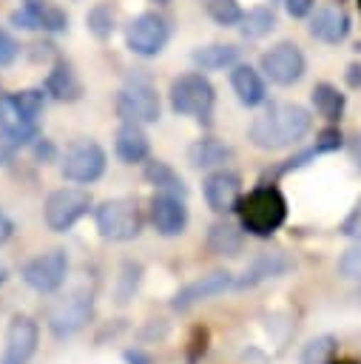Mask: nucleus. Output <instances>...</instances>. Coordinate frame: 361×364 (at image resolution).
Instances as JSON below:
<instances>
[{
    "label": "nucleus",
    "mask_w": 361,
    "mask_h": 364,
    "mask_svg": "<svg viewBox=\"0 0 361 364\" xmlns=\"http://www.w3.org/2000/svg\"><path fill=\"white\" fill-rule=\"evenodd\" d=\"M313 128V117L298 102H276L250 122V142L262 151H281L304 139Z\"/></svg>",
    "instance_id": "nucleus-1"
},
{
    "label": "nucleus",
    "mask_w": 361,
    "mask_h": 364,
    "mask_svg": "<svg viewBox=\"0 0 361 364\" xmlns=\"http://www.w3.org/2000/svg\"><path fill=\"white\" fill-rule=\"evenodd\" d=\"M239 222L253 236H273L287 219V199L273 185H259L236 205Z\"/></svg>",
    "instance_id": "nucleus-2"
},
{
    "label": "nucleus",
    "mask_w": 361,
    "mask_h": 364,
    "mask_svg": "<svg viewBox=\"0 0 361 364\" xmlns=\"http://www.w3.org/2000/svg\"><path fill=\"white\" fill-rule=\"evenodd\" d=\"M94 222L105 242H131L142 233V210L131 196L105 199L94 210Z\"/></svg>",
    "instance_id": "nucleus-3"
},
{
    "label": "nucleus",
    "mask_w": 361,
    "mask_h": 364,
    "mask_svg": "<svg viewBox=\"0 0 361 364\" xmlns=\"http://www.w3.org/2000/svg\"><path fill=\"white\" fill-rule=\"evenodd\" d=\"M91 316H94V293L85 287L71 290L45 307V324L57 338H68L80 333L91 321Z\"/></svg>",
    "instance_id": "nucleus-4"
},
{
    "label": "nucleus",
    "mask_w": 361,
    "mask_h": 364,
    "mask_svg": "<svg viewBox=\"0 0 361 364\" xmlns=\"http://www.w3.org/2000/svg\"><path fill=\"white\" fill-rule=\"evenodd\" d=\"M168 97H171V108L179 117H193V119H208L213 111V102H216V91H213L210 80L199 71L176 77L171 82Z\"/></svg>",
    "instance_id": "nucleus-5"
},
{
    "label": "nucleus",
    "mask_w": 361,
    "mask_h": 364,
    "mask_svg": "<svg viewBox=\"0 0 361 364\" xmlns=\"http://www.w3.org/2000/svg\"><path fill=\"white\" fill-rule=\"evenodd\" d=\"M91 210V193L82 188H57L43 205V222L54 233L71 230Z\"/></svg>",
    "instance_id": "nucleus-6"
},
{
    "label": "nucleus",
    "mask_w": 361,
    "mask_h": 364,
    "mask_svg": "<svg viewBox=\"0 0 361 364\" xmlns=\"http://www.w3.org/2000/svg\"><path fill=\"white\" fill-rule=\"evenodd\" d=\"M117 114L122 122L148 125L159 119V94L148 77H134L117 94Z\"/></svg>",
    "instance_id": "nucleus-7"
},
{
    "label": "nucleus",
    "mask_w": 361,
    "mask_h": 364,
    "mask_svg": "<svg viewBox=\"0 0 361 364\" xmlns=\"http://www.w3.org/2000/svg\"><path fill=\"white\" fill-rule=\"evenodd\" d=\"M23 282L37 290V293H54L63 287L65 276H68V256L63 247H51L45 253H37L34 259H28L20 270Z\"/></svg>",
    "instance_id": "nucleus-8"
},
{
    "label": "nucleus",
    "mask_w": 361,
    "mask_h": 364,
    "mask_svg": "<svg viewBox=\"0 0 361 364\" xmlns=\"http://www.w3.org/2000/svg\"><path fill=\"white\" fill-rule=\"evenodd\" d=\"M60 171L68 182L91 185L105 173V151L94 139H80L65 151Z\"/></svg>",
    "instance_id": "nucleus-9"
},
{
    "label": "nucleus",
    "mask_w": 361,
    "mask_h": 364,
    "mask_svg": "<svg viewBox=\"0 0 361 364\" xmlns=\"http://www.w3.org/2000/svg\"><path fill=\"white\" fill-rule=\"evenodd\" d=\"M259 65H262V74L276 85H296L307 71V60L296 43L273 46L270 51L262 54Z\"/></svg>",
    "instance_id": "nucleus-10"
},
{
    "label": "nucleus",
    "mask_w": 361,
    "mask_h": 364,
    "mask_svg": "<svg viewBox=\"0 0 361 364\" xmlns=\"http://www.w3.org/2000/svg\"><path fill=\"white\" fill-rule=\"evenodd\" d=\"M168 34H171L168 20L162 14H156V11H145V14L131 20V26L125 31V43L139 57H156L165 48Z\"/></svg>",
    "instance_id": "nucleus-11"
},
{
    "label": "nucleus",
    "mask_w": 361,
    "mask_h": 364,
    "mask_svg": "<svg viewBox=\"0 0 361 364\" xmlns=\"http://www.w3.org/2000/svg\"><path fill=\"white\" fill-rule=\"evenodd\" d=\"M40 344V324L31 316H14L6 327V344L0 364H28Z\"/></svg>",
    "instance_id": "nucleus-12"
},
{
    "label": "nucleus",
    "mask_w": 361,
    "mask_h": 364,
    "mask_svg": "<svg viewBox=\"0 0 361 364\" xmlns=\"http://www.w3.org/2000/svg\"><path fill=\"white\" fill-rule=\"evenodd\" d=\"M233 284H236V282H233V276H230L227 270H210V273L199 276L196 282L185 284V287L171 299V307H173L176 313H185V310L196 307L199 301H208V299H213V296H222V293L230 290Z\"/></svg>",
    "instance_id": "nucleus-13"
},
{
    "label": "nucleus",
    "mask_w": 361,
    "mask_h": 364,
    "mask_svg": "<svg viewBox=\"0 0 361 364\" xmlns=\"http://www.w3.org/2000/svg\"><path fill=\"white\" fill-rule=\"evenodd\" d=\"M151 222L156 228L159 236H179L188 228V208H185V196L176 193H153L151 199Z\"/></svg>",
    "instance_id": "nucleus-14"
},
{
    "label": "nucleus",
    "mask_w": 361,
    "mask_h": 364,
    "mask_svg": "<svg viewBox=\"0 0 361 364\" xmlns=\"http://www.w3.org/2000/svg\"><path fill=\"white\" fill-rule=\"evenodd\" d=\"M202 193H205V202L210 210L230 213V210H236V205L242 199V179H239V173L219 168V171L208 173V179L202 182Z\"/></svg>",
    "instance_id": "nucleus-15"
},
{
    "label": "nucleus",
    "mask_w": 361,
    "mask_h": 364,
    "mask_svg": "<svg viewBox=\"0 0 361 364\" xmlns=\"http://www.w3.org/2000/svg\"><path fill=\"white\" fill-rule=\"evenodd\" d=\"M287 270H293V259L284 250H264V253H259L247 264V270L242 273V279L236 282V287H256V284H262L267 279L284 276Z\"/></svg>",
    "instance_id": "nucleus-16"
},
{
    "label": "nucleus",
    "mask_w": 361,
    "mask_h": 364,
    "mask_svg": "<svg viewBox=\"0 0 361 364\" xmlns=\"http://www.w3.org/2000/svg\"><path fill=\"white\" fill-rule=\"evenodd\" d=\"M11 23H14L17 28H28V31H34V28H43V31H63V28L68 26V17H65V11H60V9H54V6H45V3H40V0H28L20 11L11 14Z\"/></svg>",
    "instance_id": "nucleus-17"
},
{
    "label": "nucleus",
    "mask_w": 361,
    "mask_h": 364,
    "mask_svg": "<svg viewBox=\"0 0 361 364\" xmlns=\"http://www.w3.org/2000/svg\"><path fill=\"white\" fill-rule=\"evenodd\" d=\"M310 34H313L316 40H321V43H330V46L341 43V40L350 34V17H347V11L338 9V6H324V9H318V11L310 17Z\"/></svg>",
    "instance_id": "nucleus-18"
},
{
    "label": "nucleus",
    "mask_w": 361,
    "mask_h": 364,
    "mask_svg": "<svg viewBox=\"0 0 361 364\" xmlns=\"http://www.w3.org/2000/svg\"><path fill=\"white\" fill-rule=\"evenodd\" d=\"M230 85H233V94L239 97V102L247 108H256L267 100V85L253 65H244V63L236 65L230 71Z\"/></svg>",
    "instance_id": "nucleus-19"
},
{
    "label": "nucleus",
    "mask_w": 361,
    "mask_h": 364,
    "mask_svg": "<svg viewBox=\"0 0 361 364\" xmlns=\"http://www.w3.org/2000/svg\"><path fill=\"white\" fill-rule=\"evenodd\" d=\"M114 151L122 162L134 165V162H145L148 154H151V142H148V134L142 131V125L136 122H122V128L117 131V142H114Z\"/></svg>",
    "instance_id": "nucleus-20"
},
{
    "label": "nucleus",
    "mask_w": 361,
    "mask_h": 364,
    "mask_svg": "<svg viewBox=\"0 0 361 364\" xmlns=\"http://www.w3.org/2000/svg\"><path fill=\"white\" fill-rule=\"evenodd\" d=\"M242 247H244V233H242L233 222L219 219V222H213V225L208 228V250H210V253L233 259V256L242 253Z\"/></svg>",
    "instance_id": "nucleus-21"
},
{
    "label": "nucleus",
    "mask_w": 361,
    "mask_h": 364,
    "mask_svg": "<svg viewBox=\"0 0 361 364\" xmlns=\"http://www.w3.org/2000/svg\"><path fill=\"white\" fill-rule=\"evenodd\" d=\"M233 156L230 145H225L216 136H202L188 148V159L193 168H219Z\"/></svg>",
    "instance_id": "nucleus-22"
},
{
    "label": "nucleus",
    "mask_w": 361,
    "mask_h": 364,
    "mask_svg": "<svg viewBox=\"0 0 361 364\" xmlns=\"http://www.w3.org/2000/svg\"><path fill=\"white\" fill-rule=\"evenodd\" d=\"M0 128L9 131L11 136H17L20 145L37 139V122H28V119L17 111V105L11 102V94H9V97H0Z\"/></svg>",
    "instance_id": "nucleus-23"
},
{
    "label": "nucleus",
    "mask_w": 361,
    "mask_h": 364,
    "mask_svg": "<svg viewBox=\"0 0 361 364\" xmlns=\"http://www.w3.org/2000/svg\"><path fill=\"white\" fill-rule=\"evenodd\" d=\"M80 91H82V85H80L74 68H71L65 60H60V63L51 68V74L45 77V94H51L54 100H68V102H71V100L80 97Z\"/></svg>",
    "instance_id": "nucleus-24"
},
{
    "label": "nucleus",
    "mask_w": 361,
    "mask_h": 364,
    "mask_svg": "<svg viewBox=\"0 0 361 364\" xmlns=\"http://www.w3.org/2000/svg\"><path fill=\"white\" fill-rule=\"evenodd\" d=\"M145 179H148L153 188L165 191V193H176V196H185V193H188L182 176H179L168 162H162V159L145 162Z\"/></svg>",
    "instance_id": "nucleus-25"
},
{
    "label": "nucleus",
    "mask_w": 361,
    "mask_h": 364,
    "mask_svg": "<svg viewBox=\"0 0 361 364\" xmlns=\"http://www.w3.org/2000/svg\"><path fill=\"white\" fill-rule=\"evenodd\" d=\"M236 60H239V48L227 46V43H213V46H205V48L193 51V63L205 71H219L225 65H233Z\"/></svg>",
    "instance_id": "nucleus-26"
},
{
    "label": "nucleus",
    "mask_w": 361,
    "mask_h": 364,
    "mask_svg": "<svg viewBox=\"0 0 361 364\" xmlns=\"http://www.w3.org/2000/svg\"><path fill=\"white\" fill-rule=\"evenodd\" d=\"M344 102H347L344 94H341L335 85H330V82H318V85L313 88V105H316V111H318L324 119H330V122L341 119Z\"/></svg>",
    "instance_id": "nucleus-27"
},
{
    "label": "nucleus",
    "mask_w": 361,
    "mask_h": 364,
    "mask_svg": "<svg viewBox=\"0 0 361 364\" xmlns=\"http://www.w3.org/2000/svg\"><path fill=\"white\" fill-rule=\"evenodd\" d=\"M239 28H242L244 37L259 40V37H264V34H270V31L276 28V14H273V9L259 6V9H253V11H247V14L242 17Z\"/></svg>",
    "instance_id": "nucleus-28"
},
{
    "label": "nucleus",
    "mask_w": 361,
    "mask_h": 364,
    "mask_svg": "<svg viewBox=\"0 0 361 364\" xmlns=\"http://www.w3.org/2000/svg\"><path fill=\"white\" fill-rule=\"evenodd\" d=\"M139 282H142V264L139 262H131V259L122 262L119 276H117V304H128L134 299Z\"/></svg>",
    "instance_id": "nucleus-29"
},
{
    "label": "nucleus",
    "mask_w": 361,
    "mask_h": 364,
    "mask_svg": "<svg viewBox=\"0 0 361 364\" xmlns=\"http://www.w3.org/2000/svg\"><path fill=\"white\" fill-rule=\"evenodd\" d=\"M11 102L17 105V111H20L28 122H37V117H40L43 108H45V91H43V88H26V91L11 94Z\"/></svg>",
    "instance_id": "nucleus-30"
},
{
    "label": "nucleus",
    "mask_w": 361,
    "mask_h": 364,
    "mask_svg": "<svg viewBox=\"0 0 361 364\" xmlns=\"http://www.w3.org/2000/svg\"><path fill=\"white\" fill-rule=\"evenodd\" d=\"M335 355V338L333 336H318L304 344L301 350V364H330Z\"/></svg>",
    "instance_id": "nucleus-31"
},
{
    "label": "nucleus",
    "mask_w": 361,
    "mask_h": 364,
    "mask_svg": "<svg viewBox=\"0 0 361 364\" xmlns=\"http://www.w3.org/2000/svg\"><path fill=\"white\" fill-rule=\"evenodd\" d=\"M208 11L219 26H236L244 17L239 0H208Z\"/></svg>",
    "instance_id": "nucleus-32"
},
{
    "label": "nucleus",
    "mask_w": 361,
    "mask_h": 364,
    "mask_svg": "<svg viewBox=\"0 0 361 364\" xmlns=\"http://www.w3.org/2000/svg\"><path fill=\"white\" fill-rule=\"evenodd\" d=\"M338 273L347 282H361V242H355L352 247H347L338 259Z\"/></svg>",
    "instance_id": "nucleus-33"
},
{
    "label": "nucleus",
    "mask_w": 361,
    "mask_h": 364,
    "mask_svg": "<svg viewBox=\"0 0 361 364\" xmlns=\"http://www.w3.org/2000/svg\"><path fill=\"white\" fill-rule=\"evenodd\" d=\"M85 20H88V28H91L97 37H108L111 28H114V11H111V6H105V3L94 6Z\"/></svg>",
    "instance_id": "nucleus-34"
},
{
    "label": "nucleus",
    "mask_w": 361,
    "mask_h": 364,
    "mask_svg": "<svg viewBox=\"0 0 361 364\" xmlns=\"http://www.w3.org/2000/svg\"><path fill=\"white\" fill-rule=\"evenodd\" d=\"M338 230L344 233V236H350V239H355V242H361V199L350 208V213L344 216V222L338 225Z\"/></svg>",
    "instance_id": "nucleus-35"
},
{
    "label": "nucleus",
    "mask_w": 361,
    "mask_h": 364,
    "mask_svg": "<svg viewBox=\"0 0 361 364\" xmlns=\"http://www.w3.org/2000/svg\"><path fill=\"white\" fill-rule=\"evenodd\" d=\"M17 51H20L17 40H14L6 28H0V68H3V65H11V63L17 60Z\"/></svg>",
    "instance_id": "nucleus-36"
},
{
    "label": "nucleus",
    "mask_w": 361,
    "mask_h": 364,
    "mask_svg": "<svg viewBox=\"0 0 361 364\" xmlns=\"http://www.w3.org/2000/svg\"><path fill=\"white\" fill-rule=\"evenodd\" d=\"M316 145H318V151H321V154L338 151V148H341V134H338V128H324V131L318 134Z\"/></svg>",
    "instance_id": "nucleus-37"
},
{
    "label": "nucleus",
    "mask_w": 361,
    "mask_h": 364,
    "mask_svg": "<svg viewBox=\"0 0 361 364\" xmlns=\"http://www.w3.org/2000/svg\"><path fill=\"white\" fill-rule=\"evenodd\" d=\"M17 151H20V139L0 128V165H6Z\"/></svg>",
    "instance_id": "nucleus-38"
},
{
    "label": "nucleus",
    "mask_w": 361,
    "mask_h": 364,
    "mask_svg": "<svg viewBox=\"0 0 361 364\" xmlns=\"http://www.w3.org/2000/svg\"><path fill=\"white\" fill-rule=\"evenodd\" d=\"M284 9L290 17H307L313 11V0H284Z\"/></svg>",
    "instance_id": "nucleus-39"
},
{
    "label": "nucleus",
    "mask_w": 361,
    "mask_h": 364,
    "mask_svg": "<svg viewBox=\"0 0 361 364\" xmlns=\"http://www.w3.org/2000/svg\"><path fill=\"white\" fill-rule=\"evenodd\" d=\"M11 236H14V222L9 219V213L0 210V245H6Z\"/></svg>",
    "instance_id": "nucleus-40"
},
{
    "label": "nucleus",
    "mask_w": 361,
    "mask_h": 364,
    "mask_svg": "<svg viewBox=\"0 0 361 364\" xmlns=\"http://www.w3.org/2000/svg\"><path fill=\"white\" fill-rule=\"evenodd\" d=\"M34 154H37V159H51L54 156V145L48 142V139H34Z\"/></svg>",
    "instance_id": "nucleus-41"
},
{
    "label": "nucleus",
    "mask_w": 361,
    "mask_h": 364,
    "mask_svg": "<svg viewBox=\"0 0 361 364\" xmlns=\"http://www.w3.org/2000/svg\"><path fill=\"white\" fill-rule=\"evenodd\" d=\"M125 361H128V364H151V358H148L145 353H139V350H128V353H125Z\"/></svg>",
    "instance_id": "nucleus-42"
},
{
    "label": "nucleus",
    "mask_w": 361,
    "mask_h": 364,
    "mask_svg": "<svg viewBox=\"0 0 361 364\" xmlns=\"http://www.w3.org/2000/svg\"><path fill=\"white\" fill-rule=\"evenodd\" d=\"M347 82H350L352 88L361 85V65H350V68H347Z\"/></svg>",
    "instance_id": "nucleus-43"
},
{
    "label": "nucleus",
    "mask_w": 361,
    "mask_h": 364,
    "mask_svg": "<svg viewBox=\"0 0 361 364\" xmlns=\"http://www.w3.org/2000/svg\"><path fill=\"white\" fill-rule=\"evenodd\" d=\"M350 154H352V159H355V165L361 168V134L352 139V145H350Z\"/></svg>",
    "instance_id": "nucleus-44"
},
{
    "label": "nucleus",
    "mask_w": 361,
    "mask_h": 364,
    "mask_svg": "<svg viewBox=\"0 0 361 364\" xmlns=\"http://www.w3.org/2000/svg\"><path fill=\"white\" fill-rule=\"evenodd\" d=\"M330 364H358V361H350V358H333Z\"/></svg>",
    "instance_id": "nucleus-45"
},
{
    "label": "nucleus",
    "mask_w": 361,
    "mask_h": 364,
    "mask_svg": "<svg viewBox=\"0 0 361 364\" xmlns=\"http://www.w3.org/2000/svg\"><path fill=\"white\" fill-rule=\"evenodd\" d=\"M6 282V267H0V284Z\"/></svg>",
    "instance_id": "nucleus-46"
},
{
    "label": "nucleus",
    "mask_w": 361,
    "mask_h": 364,
    "mask_svg": "<svg viewBox=\"0 0 361 364\" xmlns=\"http://www.w3.org/2000/svg\"><path fill=\"white\" fill-rule=\"evenodd\" d=\"M153 3H168V0H153Z\"/></svg>",
    "instance_id": "nucleus-47"
},
{
    "label": "nucleus",
    "mask_w": 361,
    "mask_h": 364,
    "mask_svg": "<svg viewBox=\"0 0 361 364\" xmlns=\"http://www.w3.org/2000/svg\"><path fill=\"white\" fill-rule=\"evenodd\" d=\"M358 6H361V0H358Z\"/></svg>",
    "instance_id": "nucleus-48"
}]
</instances>
